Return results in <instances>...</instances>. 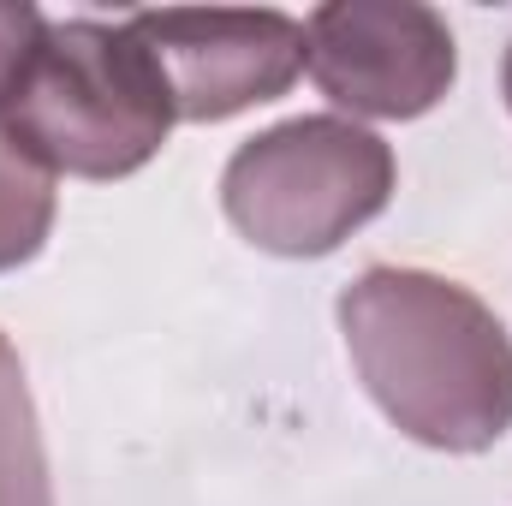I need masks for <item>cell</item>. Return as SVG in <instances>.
<instances>
[{
    "label": "cell",
    "instance_id": "cell-1",
    "mask_svg": "<svg viewBox=\"0 0 512 506\" xmlns=\"http://www.w3.org/2000/svg\"><path fill=\"white\" fill-rule=\"evenodd\" d=\"M340 334L399 435L489 453L512 429V334L471 286L429 268H364L340 292Z\"/></svg>",
    "mask_w": 512,
    "mask_h": 506
},
{
    "label": "cell",
    "instance_id": "cell-2",
    "mask_svg": "<svg viewBox=\"0 0 512 506\" xmlns=\"http://www.w3.org/2000/svg\"><path fill=\"white\" fill-rule=\"evenodd\" d=\"M173 96L155 54L131 24L60 18L18 90L0 114L48 173L72 179H126L149 167L173 131Z\"/></svg>",
    "mask_w": 512,
    "mask_h": 506
},
{
    "label": "cell",
    "instance_id": "cell-3",
    "mask_svg": "<svg viewBox=\"0 0 512 506\" xmlns=\"http://www.w3.org/2000/svg\"><path fill=\"white\" fill-rule=\"evenodd\" d=\"M393 149L358 120L298 114L256 131L221 173L227 221L268 256H328L393 203Z\"/></svg>",
    "mask_w": 512,
    "mask_h": 506
},
{
    "label": "cell",
    "instance_id": "cell-4",
    "mask_svg": "<svg viewBox=\"0 0 512 506\" xmlns=\"http://www.w3.org/2000/svg\"><path fill=\"white\" fill-rule=\"evenodd\" d=\"M304 72L358 120H423L447 102L459 48L423 0H328L304 24Z\"/></svg>",
    "mask_w": 512,
    "mask_h": 506
},
{
    "label": "cell",
    "instance_id": "cell-5",
    "mask_svg": "<svg viewBox=\"0 0 512 506\" xmlns=\"http://www.w3.org/2000/svg\"><path fill=\"white\" fill-rule=\"evenodd\" d=\"M137 42L155 54L173 114L191 126H221L245 108L280 102L304 72V24L292 12H131Z\"/></svg>",
    "mask_w": 512,
    "mask_h": 506
},
{
    "label": "cell",
    "instance_id": "cell-6",
    "mask_svg": "<svg viewBox=\"0 0 512 506\" xmlns=\"http://www.w3.org/2000/svg\"><path fill=\"white\" fill-rule=\"evenodd\" d=\"M0 506H54L48 447L18 346L0 334Z\"/></svg>",
    "mask_w": 512,
    "mask_h": 506
},
{
    "label": "cell",
    "instance_id": "cell-7",
    "mask_svg": "<svg viewBox=\"0 0 512 506\" xmlns=\"http://www.w3.org/2000/svg\"><path fill=\"white\" fill-rule=\"evenodd\" d=\"M54 233V173L0 126V274L24 268Z\"/></svg>",
    "mask_w": 512,
    "mask_h": 506
},
{
    "label": "cell",
    "instance_id": "cell-8",
    "mask_svg": "<svg viewBox=\"0 0 512 506\" xmlns=\"http://www.w3.org/2000/svg\"><path fill=\"white\" fill-rule=\"evenodd\" d=\"M42 42H48V18L30 0H0V114L18 102Z\"/></svg>",
    "mask_w": 512,
    "mask_h": 506
},
{
    "label": "cell",
    "instance_id": "cell-9",
    "mask_svg": "<svg viewBox=\"0 0 512 506\" xmlns=\"http://www.w3.org/2000/svg\"><path fill=\"white\" fill-rule=\"evenodd\" d=\"M501 90H507V108H512V48H507V66H501Z\"/></svg>",
    "mask_w": 512,
    "mask_h": 506
}]
</instances>
